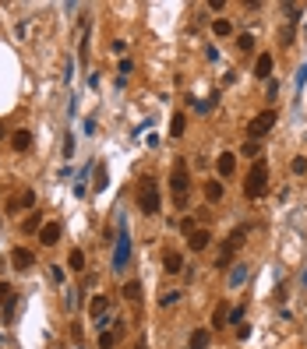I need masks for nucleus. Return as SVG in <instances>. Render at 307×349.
Listing matches in <instances>:
<instances>
[{"mask_svg":"<svg viewBox=\"0 0 307 349\" xmlns=\"http://www.w3.org/2000/svg\"><path fill=\"white\" fill-rule=\"evenodd\" d=\"M290 170H293V173H307V159H304V155H297V159L290 163Z\"/></svg>","mask_w":307,"mask_h":349,"instance_id":"bb28decb","label":"nucleus"},{"mask_svg":"<svg viewBox=\"0 0 307 349\" xmlns=\"http://www.w3.org/2000/svg\"><path fill=\"white\" fill-rule=\"evenodd\" d=\"M32 205H35V190H32V187H25V190L18 194V198H11V201H7V208H11V212H18V208H32Z\"/></svg>","mask_w":307,"mask_h":349,"instance_id":"6e6552de","label":"nucleus"},{"mask_svg":"<svg viewBox=\"0 0 307 349\" xmlns=\"http://www.w3.org/2000/svg\"><path fill=\"white\" fill-rule=\"evenodd\" d=\"M124 300H141V282H124Z\"/></svg>","mask_w":307,"mask_h":349,"instance_id":"b1692460","label":"nucleus"},{"mask_svg":"<svg viewBox=\"0 0 307 349\" xmlns=\"http://www.w3.org/2000/svg\"><path fill=\"white\" fill-rule=\"evenodd\" d=\"M226 318H229V307H226V303H219V307H215V314H212V328H222V325H226Z\"/></svg>","mask_w":307,"mask_h":349,"instance_id":"412c9836","label":"nucleus"},{"mask_svg":"<svg viewBox=\"0 0 307 349\" xmlns=\"http://www.w3.org/2000/svg\"><path fill=\"white\" fill-rule=\"evenodd\" d=\"M159 205H163V198H159V183L152 180V176H145L141 187H138V208H141L145 215H156Z\"/></svg>","mask_w":307,"mask_h":349,"instance_id":"7ed1b4c3","label":"nucleus"},{"mask_svg":"<svg viewBox=\"0 0 307 349\" xmlns=\"http://www.w3.org/2000/svg\"><path fill=\"white\" fill-rule=\"evenodd\" d=\"M208 342H212V332L208 328H198L195 335L187 339V349H208Z\"/></svg>","mask_w":307,"mask_h":349,"instance_id":"f8f14e48","label":"nucleus"},{"mask_svg":"<svg viewBox=\"0 0 307 349\" xmlns=\"http://www.w3.org/2000/svg\"><path fill=\"white\" fill-rule=\"evenodd\" d=\"M177 300H180V293H163V296H159L163 307H170V303H177Z\"/></svg>","mask_w":307,"mask_h":349,"instance_id":"7c9ffc66","label":"nucleus"},{"mask_svg":"<svg viewBox=\"0 0 307 349\" xmlns=\"http://www.w3.org/2000/svg\"><path fill=\"white\" fill-rule=\"evenodd\" d=\"M67 264H71V268H74V271H82V268H85V254H82V251H78V247H74V251H71V254H67Z\"/></svg>","mask_w":307,"mask_h":349,"instance_id":"5701e85b","label":"nucleus"},{"mask_svg":"<svg viewBox=\"0 0 307 349\" xmlns=\"http://www.w3.org/2000/svg\"><path fill=\"white\" fill-rule=\"evenodd\" d=\"M184 131H187V116H184V113H173V120H170V134L180 138Z\"/></svg>","mask_w":307,"mask_h":349,"instance_id":"a211bd4d","label":"nucleus"},{"mask_svg":"<svg viewBox=\"0 0 307 349\" xmlns=\"http://www.w3.org/2000/svg\"><path fill=\"white\" fill-rule=\"evenodd\" d=\"M276 120H279V116H276V109H261L258 116H251V124H247L251 138H261V134H268V131L276 127Z\"/></svg>","mask_w":307,"mask_h":349,"instance_id":"20e7f679","label":"nucleus"},{"mask_svg":"<svg viewBox=\"0 0 307 349\" xmlns=\"http://www.w3.org/2000/svg\"><path fill=\"white\" fill-rule=\"evenodd\" d=\"M11 264H14L18 271H28V268L35 264V254L25 251V247H14V251H11Z\"/></svg>","mask_w":307,"mask_h":349,"instance_id":"423d86ee","label":"nucleus"},{"mask_svg":"<svg viewBox=\"0 0 307 349\" xmlns=\"http://www.w3.org/2000/svg\"><path fill=\"white\" fill-rule=\"evenodd\" d=\"M208 240H212V233H208V229H195V233L187 237L191 251H205V247H208Z\"/></svg>","mask_w":307,"mask_h":349,"instance_id":"9b49d317","label":"nucleus"},{"mask_svg":"<svg viewBox=\"0 0 307 349\" xmlns=\"http://www.w3.org/2000/svg\"><path fill=\"white\" fill-rule=\"evenodd\" d=\"M106 183H109V176H106V166H102V163H96V190H102Z\"/></svg>","mask_w":307,"mask_h":349,"instance_id":"393cba45","label":"nucleus"},{"mask_svg":"<svg viewBox=\"0 0 307 349\" xmlns=\"http://www.w3.org/2000/svg\"><path fill=\"white\" fill-rule=\"evenodd\" d=\"M205 198H208L212 205L222 201V183H219V180H208V183H205Z\"/></svg>","mask_w":307,"mask_h":349,"instance_id":"dca6fc26","label":"nucleus"},{"mask_svg":"<svg viewBox=\"0 0 307 349\" xmlns=\"http://www.w3.org/2000/svg\"><path fill=\"white\" fill-rule=\"evenodd\" d=\"M212 32L222 39V35H229V32H233V21H229V18H215V21H212Z\"/></svg>","mask_w":307,"mask_h":349,"instance_id":"aec40b11","label":"nucleus"},{"mask_svg":"<svg viewBox=\"0 0 307 349\" xmlns=\"http://www.w3.org/2000/svg\"><path fill=\"white\" fill-rule=\"evenodd\" d=\"M229 321L240 325V321H244V307H233V310H229Z\"/></svg>","mask_w":307,"mask_h":349,"instance_id":"c756f323","label":"nucleus"},{"mask_svg":"<svg viewBox=\"0 0 307 349\" xmlns=\"http://www.w3.org/2000/svg\"><path fill=\"white\" fill-rule=\"evenodd\" d=\"M304 82H307V64H300V71H297V92L304 88Z\"/></svg>","mask_w":307,"mask_h":349,"instance_id":"cd10ccee","label":"nucleus"},{"mask_svg":"<svg viewBox=\"0 0 307 349\" xmlns=\"http://www.w3.org/2000/svg\"><path fill=\"white\" fill-rule=\"evenodd\" d=\"M127 254H131V237H127V229H120V237H117V254H113V268H124V264H127Z\"/></svg>","mask_w":307,"mask_h":349,"instance_id":"39448f33","label":"nucleus"},{"mask_svg":"<svg viewBox=\"0 0 307 349\" xmlns=\"http://www.w3.org/2000/svg\"><path fill=\"white\" fill-rule=\"evenodd\" d=\"M0 307L7 310V318L14 314V307H18V296H14V289H11L7 282H0Z\"/></svg>","mask_w":307,"mask_h":349,"instance_id":"1a4fd4ad","label":"nucleus"},{"mask_svg":"<svg viewBox=\"0 0 307 349\" xmlns=\"http://www.w3.org/2000/svg\"><path fill=\"white\" fill-rule=\"evenodd\" d=\"M215 170H219V176H233V170H237V159L229 152H222L219 159H215Z\"/></svg>","mask_w":307,"mask_h":349,"instance_id":"ddd939ff","label":"nucleus"},{"mask_svg":"<svg viewBox=\"0 0 307 349\" xmlns=\"http://www.w3.org/2000/svg\"><path fill=\"white\" fill-rule=\"evenodd\" d=\"M240 155H247V159H251V155H258V141H247V145L240 148Z\"/></svg>","mask_w":307,"mask_h":349,"instance_id":"c85d7f7f","label":"nucleus"},{"mask_svg":"<svg viewBox=\"0 0 307 349\" xmlns=\"http://www.w3.org/2000/svg\"><path fill=\"white\" fill-rule=\"evenodd\" d=\"M0 222H4V219H0Z\"/></svg>","mask_w":307,"mask_h":349,"instance_id":"e433bc0d","label":"nucleus"},{"mask_svg":"<svg viewBox=\"0 0 307 349\" xmlns=\"http://www.w3.org/2000/svg\"><path fill=\"white\" fill-rule=\"evenodd\" d=\"M254 74H258V78H272V53H261V57L254 60Z\"/></svg>","mask_w":307,"mask_h":349,"instance_id":"4468645a","label":"nucleus"},{"mask_svg":"<svg viewBox=\"0 0 307 349\" xmlns=\"http://www.w3.org/2000/svg\"><path fill=\"white\" fill-rule=\"evenodd\" d=\"M180 229H184L187 237H191V233H195V219H184V222H180Z\"/></svg>","mask_w":307,"mask_h":349,"instance_id":"72a5a7b5","label":"nucleus"},{"mask_svg":"<svg viewBox=\"0 0 307 349\" xmlns=\"http://www.w3.org/2000/svg\"><path fill=\"white\" fill-rule=\"evenodd\" d=\"M0 138H7V127H4V124H0Z\"/></svg>","mask_w":307,"mask_h":349,"instance_id":"f704fd0d","label":"nucleus"},{"mask_svg":"<svg viewBox=\"0 0 307 349\" xmlns=\"http://www.w3.org/2000/svg\"><path fill=\"white\" fill-rule=\"evenodd\" d=\"M247 279V264H233V271H229V286H240Z\"/></svg>","mask_w":307,"mask_h":349,"instance_id":"4be33fe9","label":"nucleus"},{"mask_svg":"<svg viewBox=\"0 0 307 349\" xmlns=\"http://www.w3.org/2000/svg\"><path fill=\"white\" fill-rule=\"evenodd\" d=\"M57 240H60V226H57V222H46V226L39 229V244H46V247H53Z\"/></svg>","mask_w":307,"mask_h":349,"instance_id":"9d476101","label":"nucleus"},{"mask_svg":"<svg viewBox=\"0 0 307 349\" xmlns=\"http://www.w3.org/2000/svg\"><path fill=\"white\" fill-rule=\"evenodd\" d=\"M106 307H109V300H106V296H92V307H89V314L99 321V318L106 314Z\"/></svg>","mask_w":307,"mask_h":349,"instance_id":"f3484780","label":"nucleus"},{"mask_svg":"<svg viewBox=\"0 0 307 349\" xmlns=\"http://www.w3.org/2000/svg\"><path fill=\"white\" fill-rule=\"evenodd\" d=\"M117 346V332H102L99 335V349H113Z\"/></svg>","mask_w":307,"mask_h":349,"instance_id":"a878e982","label":"nucleus"},{"mask_svg":"<svg viewBox=\"0 0 307 349\" xmlns=\"http://www.w3.org/2000/svg\"><path fill=\"white\" fill-rule=\"evenodd\" d=\"M11 145H14L18 152H25V148L32 145V134H28V131H14V134H11Z\"/></svg>","mask_w":307,"mask_h":349,"instance_id":"6ab92c4d","label":"nucleus"},{"mask_svg":"<svg viewBox=\"0 0 307 349\" xmlns=\"http://www.w3.org/2000/svg\"><path fill=\"white\" fill-rule=\"evenodd\" d=\"M138 349H148V346H145V342H138Z\"/></svg>","mask_w":307,"mask_h":349,"instance_id":"c9c22d12","label":"nucleus"},{"mask_svg":"<svg viewBox=\"0 0 307 349\" xmlns=\"http://www.w3.org/2000/svg\"><path fill=\"white\" fill-rule=\"evenodd\" d=\"M163 268H166V275H180V271H184V254L180 251H166Z\"/></svg>","mask_w":307,"mask_h":349,"instance_id":"0eeeda50","label":"nucleus"},{"mask_svg":"<svg viewBox=\"0 0 307 349\" xmlns=\"http://www.w3.org/2000/svg\"><path fill=\"white\" fill-rule=\"evenodd\" d=\"M265 190H268V163L254 159V166H251V173L244 180V194H247V198H261Z\"/></svg>","mask_w":307,"mask_h":349,"instance_id":"f03ea898","label":"nucleus"},{"mask_svg":"<svg viewBox=\"0 0 307 349\" xmlns=\"http://www.w3.org/2000/svg\"><path fill=\"white\" fill-rule=\"evenodd\" d=\"M43 226H46V222H43L39 212H28V215H25V233H39Z\"/></svg>","mask_w":307,"mask_h":349,"instance_id":"2eb2a0df","label":"nucleus"},{"mask_svg":"<svg viewBox=\"0 0 307 349\" xmlns=\"http://www.w3.org/2000/svg\"><path fill=\"white\" fill-rule=\"evenodd\" d=\"M237 46H240V50H251V46H254V39H251V35H240V39H237Z\"/></svg>","mask_w":307,"mask_h":349,"instance_id":"473e14b6","label":"nucleus"},{"mask_svg":"<svg viewBox=\"0 0 307 349\" xmlns=\"http://www.w3.org/2000/svg\"><path fill=\"white\" fill-rule=\"evenodd\" d=\"M64 155H67V159H71V155H74V138H71V134L64 138Z\"/></svg>","mask_w":307,"mask_h":349,"instance_id":"2f4dec72","label":"nucleus"},{"mask_svg":"<svg viewBox=\"0 0 307 349\" xmlns=\"http://www.w3.org/2000/svg\"><path fill=\"white\" fill-rule=\"evenodd\" d=\"M187 187H191L187 163H184V159H177V163H173V173H170V190H173L177 208H187Z\"/></svg>","mask_w":307,"mask_h":349,"instance_id":"f257e3e1","label":"nucleus"}]
</instances>
